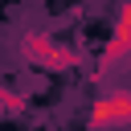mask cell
Returning a JSON list of instances; mask_svg holds the SVG:
<instances>
[{"mask_svg": "<svg viewBox=\"0 0 131 131\" xmlns=\"http://www.w3.org/2000/svg\"><path fill=\"white\" fill-rule=\"evenodd\" d=\"M131 123V90H111L90 106V131H115Z\"/></svg>", "mask_w": 131, "mask_h": 131, "instance_id": "obj_1", "label": "cell"}, {"mask_svg": "<svg viewBox=\"0 0 131 131\" xmlns=\"http://www.w3.org/2000/svg\"><path fill=\"white\" fill-rule=\"evenodd\" d=\"M131 53V0L123 4V12H119V25H115V37H111V45H106V57H102V66L98 70H111L119 57H127Z\"/></svg>", "mask_w": 131, "mask_h": 131, "instance_id": "obj_2", "label": "cell"}]
</instances>
